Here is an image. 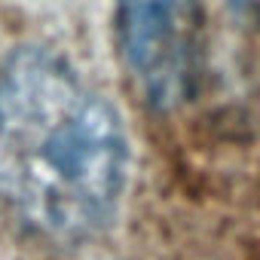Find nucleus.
I'll use <instances>...</instances> for the list:
<instances>
[{
    "label": "nucleus",
    "instance_id": "1",
    "mask_svg": "<svg viewBox=\"0 0 260 260\" xmlns=\"http://www.w3.org/2000/svg\"><path fill=\"white\" fill-rule=\"evenodd\" d=\"M128 184V138L113 104L71 61L19 49L0 71V202L49 242L98 236Z\"/></svg>",
    "mask_w": 260,
    "mask_h": 260
},
{
    "label": "nucleus",
    "instance_id": "2",
    "mask_svg": "<svg viewBox=\"0 0 260 260\" xmlns=\"http://www.w3.org/2000/svg\"><path fill=\"white\" fill-rule=\"evenodd\" d=\"M122 58L147 104L175 110L202 74V0H113Z\"/></svg>",
    "mask_w": 260,
    "mask_h": 260
},
{
    "label": "nucleus",
    "instance_id": "3",
    "mask_svg": "<svg viewBox=\"0 0 260 260\" xmlns=\"http://www.w3.org/2000/svg\"><path fill=\"white\" fill-rule=\"evenodd\" d=\"M226 4L233 7V13H251L260 7V0H226Z\"/></svg>",
    "mask_w": 260,
    "mask_h": 260
}]
</instances>
